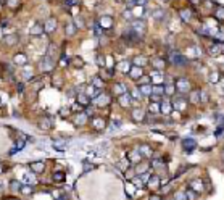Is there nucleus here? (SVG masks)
I'll return each instance as SVG.
<instances>
[{
    "instance_id": "nucleus-1",
    "label": "nucleus",
    "mask_w": 224,
    "mask_h": 200,
    "mask_svg": "<svg viewBox=\"0 0 224 200\" xmlns=\"http://www.w3.org/2000/svg\"><path fill=\"white\" fill-rule=\"evenodd\" d=\"M53 60L50 58V57H44L40 60V63H39V68L42 69V71H50V69L53 68Z\"/></svg>"
},
{
    "instance_id": "nucleus-2",
    "label": "nucleus",
    "mask_w": 224,
    "mask_h": 200,
    "mask_svg": "<svg viewBox=\"0 0 224 200\" xmlns=\"http://www.w3.org/2000/svg\"><path fill=\"white\" fill-rule=\"evenodd\" d=\"M124 39L129 40L131 44H134V42H140L142 37H140V34H139V32H136V31L132 29V31H128V32H126V34H124Z\"/></svg>"
},
{
    "instance_id": "nucleus-3",
    "label": "nucleus",
    "mask_w": 224,
    "mask_h": 200,
    "mask_svg": "<svg viewBox=\"0 0 224 200\" xmlns=\"http://www.w3.org/2000/svg\"><path fill=\"white\" fill-rule=\"evenodd\" d=\"M131 26H132V29L139 32V34H144V31H145V21L144 20H134L132 23H131Z\"/></svg>"
},
{
    "instance_id": "nucleus-4",
    "label": "nucleus",
    "mask_w": 224,
    "mask_h": 200,
    "mask_svg": "<svg viewBox=\"0 0 224 200\" xmlns=\"http://www.w3.org/2000/svg\"><path fill=\"white\" fill-rule=\"evenodd\" d=\"M57 26H58L57 20H53V18H49V20L44 23V31L47 32V34H50V32H53L55 29H57Z\"/></svg>"
},
{
    "instance_id": "nucleus-5",
    "label": "nucleus",
    "mask_w": 224,
    "mask_h": 200,
    "mask_svg": "<svg viewBox=\"0 0 224 200\" xmlns=\"http://www.w3.org/2000/svg\"><path fill=\"white\" fill-rule=\"evenodd\" d=\"M129 76L132 79H140L144 76V71H142V66H137V65H134V66H131L129 69Z\"/></svg>"
},
{
    "instance_id": "nucleus-6",
    "label": "nucleus",
    "mask_w": 224,
    "mask_h": 200,
    "mask_svg": "<svg viewBox=\"0 0 224 200\" xmlns=\"http://www.w3.org/2000/svg\"><path fill=\"white\" fill-rule=\"evenodd\" d=\"M128 157H129V161H131V163H134V165L139 163V161L142 160V155H140V152H139V150H131L128 153Z\"/></svg>"
},
{
    "instance_id": "nucleus-7",
    "label": "nucleus",
    "mask_w": 224,
    "mask_h": 200,
    "mask_svg": "<svg viewBox=\"0 0 224 200\" xmlns=\"http://www.w3.org/2000/svg\"><path fill=\"white\" fill-rule=\"evenodd\" d=\"M177 90L182 92V94L190 90V84H189L187 79H179V81H177Z\"/></svg>"
},
{
    "instance_id": "nucleus-8",
    "label": "nucleus",
    "mask_w": 224,
    "mask_h": 200,
    "mask_svg": "<svg viewBox=\"0 0 224 200\" xmlns=\"http://www.w3.org/2000/svg\"><path fill=\"white\" fill-rule=\"evenodd\" d=\"M171 62L174 65H185V63H187V60H185L181 53L174 52V53H171Z\"/></svg>"
},
{
    "instance_id": "nucleus-9",
    "label": "nucleus",
    "mask_w": 224,
    "mask_h": 200,
    "mask_svg": "<svg viewBox=\"0 0 224 200\" xmlns=\"http://www.w3.org/2000/svg\"><path fill=\"white\" fill-rule=\"evenodd\" d=\"M94 100H95V103H97V105H100V106H105V105H108L110 102H111V99H110L108 95H105L103 92H102V94L97 97V99H94Z\"/></svg>"
},
{
    "instance_id": "nucleus-10",
    "label": "nucleus",
    "mask_w": 224,
    "mask_h": 200,
    "mask_svg": "<svg viewBox=\"0 0 224 200\" xmlns=\"http://www.w3.org/2000/svg\"><path fill=\"white\" fill-rule=\"evenodd\" d=\"M29 32H31L32 36H40L42 32H45V31H44V24H40V23H36V24L31 26Z\"/></svg>"
},
{
    "instance_id": "nucleus-11",
    "label": "nucleus",
    "mask_w": 224,
    "mask_h": 200,
    "mask_svg": "<svg viewBox=\"0 0 224 200\" xmlns=\"http://www.w3.org/2000/svg\"><path fill=\"white\" fill-rule=\"evenodd\" d=\"M171 108H172V105H171V102H169V100H163V102H160V111H161L163 115L171 113Z\"/></svg>"
},
{
    "instance_id": "nucleus-12",
    "label": "nucleus",
    "mask_w": 224,
    "mask_h": 200,
    "mask_svg": "<svg viewBox=\"0 0 224 200\" xmlns=\"http://www.w3.org/2000/svg\"><path fill=\"white\" fill-rule=\"evenodd\" d=\"M118 100H119V103L123 105V106H129L131 102H132V97H131V94H128V92H124V94L119 95Z\"/></svg>"
},
{
    "instance_id": "nucleus-13",
    "label": "nucleus",
    "mask_w": 224,
    "mask_h": 200,
    "mask_svg": "<svg viewBox=\"0 0 224 200\" xmlns=\"http://www.w3.org/2000/svg\"><path fill=\"white\" fill-rule=\"evenodd\" d=\"M182 145H184V150H185V152H192L194 148L197 147V144H195L194 139H184Z\"/></svg>"
},
{
    "instance_id": "nucleus-14",
    "label": "nucleus",
    "mask_w": 224,
    "mask_h": 200,
    "mask_svg": "<svg viewBox=\"0 0 224 200\" xmlns=\"http://www.w3.org/2000/svg\"><path fill=\"white\" fill-rule=\"evenodd\" d=\"M100 26L103 27V29H108V27L113 26V18L111 16H103V18H100Z\"/></svg>"
},
{
    "instance_id": "nucleus-15",
    "label": "nucleus",
    "mask_w": 224,
    "mask_h": 200,
    "mask_svg": "<svg viewBox=\"0 0 224 200\" xmlns=\"http://www.w3.org/2000/svg\"><path fill=\"white\" fill-rule=\"evenodd\" d=\"M86 121H87V113H81V111H79L77 116L74 118V124H76V126H81V124H86Z\"/></svg>"
},
{
    "instance_id": "nucleus-16",
    "label": "nucleus",
    "mask_w": 224,
    "mask_h": 200,
    "mask_svg": "<svg viewBox=\"0 0 224 200\" xmlns=\"http://www.w3.org/2000/svg\"><path fill=\"white\" fill-rule=\"evenodd\" d=\"M45 168L44 161H36V163H31V171H34V173H42Z\"/></svg>"
},
{
    "instance_id": "nucleus-17",
    "label": "nucleus",
    "mask_w": 224,
    "mask_h": 200,
    "mask_svg": "<svg viewBox=\"0 0 224 200\" xmlns=\"http://www.w3.org/2000/svg\"><path fill=\"white\" fill-rule=\"evenodd\" d=\"M144 116H145V113H144V110H140V108H136L132 111V118L136 119V121H139V123L144 121Z\"/></svg>"
},
{
    "instance_id": "nucleus-18",
    "label": "nucleus",
    "mask_w": 224,
    "mask_h": 200,
    "mask_svg": "<svg viewBox=\"0 0 224 200\" xmlns=\"http://www.w3.org/2000/svg\"><path fill=\"white\" fill-rule=\"evenodd\" d=\"M147 170H148V163H142V165L136 163V166H134V173L136 174H142V173H145Z\"/></svg>"
},
{
    "instance_id": "nucleus-19",
    "label": "nucleus",
    "mask_w": 224,
    "mask_h": 200,
    "mask_svg": "<svg viewBox=\"0 0 224 200\" xmlns=\"http://www.w3.org/2000/svg\"><path fill=\"white\" fill-rule=\"evenodd\" d=\"M113 90H115V94L119 97L121 94H124V92H126V86L123 84V82H116L115 87H113Z\"/></svg>"
},
{
    "instance_id": "nucleus-20",
    "label": "nucleus",
    "mask_w": 224,
    "mask_h": 200,
    "mask_svg": "<svg viewBox=\"0 0 224 200\" xmlns=\"http://www.w3.org/2000/svg\"><path fill=\"white\" fill-rule=\"evenodd\" d=\"M77 102H79L82 106H87L89 102H90V97L86 95V94H77Z\"/></svg>"
},
{
    "instance_id": "nucleus-21",
    "label": "nucleus",
    "mask_w": 224,
    "mask_h": 200,
    "mask_svg": "<svg viewBox=\"0 0 224 200\" xmlns=\"http://www.w3.org/2000/svg\"><path fill=\"white\" fill-rule=\"evenodd\" d=\"M53 147H55V150H60V152H63V150H66V142L65 141H53Z\"/></svg>"
},
{
    "instance_id": "nucleus-22",
    "label": "nucleus",
    "mask_w": 224,
    "mask_h": 200,
    "mask_svg": "<svg viewBox=\"0 0 224 200\" xmlns=\"http://www.w3.org/2000/svg\"><path fill=\"white\" fill-rule=\"evenodd\" d=\"M92 86H94V87H99V89H103V87H105V82H103V79H102V78L95 76L94 79H92Z\"/></svg>"
},
{
    "instance_id": "nucleus-23",
    "label": "nucleus",
    "mask_w": 224,
    "mask_h": 200,
    "mask_svg": "<svg viewBox=\"0 0 224 200\" xmlns=\"http://www.w3.org/2000/svg\"><path fill=\"white\" fill-rule=\"evenodd\" d=\"M139 89H140V92H142V95H144V97H145V95H150V94H152V86H150V82H147V84L140 86Z\"/></svg>"
},
{
    "instance_id": "nucleus-24",
    "label": "nucleus",
    "mask_w": 224,
    "mask_h": 200,
    "mask_svg": "<svg viewBox=\"0 0 224 200\" xmlns=\"http://www.w3.org/2000/svg\"><path fill=\"white\" fill-rule=\"evenodd\" d=\"M158 183H160V178H158V176H150V179L147 181V186H150L152 189H156Z\"/></svg>"
},
{
    "instance_id": "nucleus-25",
    "label": "nucleus",
    "mask_w": 224,
    "mask_h": 200,
    "mask_svg": "<svg viewBox=\"0 0 224 200\" xmlns=\"http://www.w3.org/2000/svg\"><path fill=\"white\" fill-rule=\"evenodd\" d=\"M148 111L153 115H156V113H160V102H152L150 106H148Z\"/></svg>"
},
{
    "instance_id": "nucleus-26",
    "label": "nucleus",
    "mask_w": 224,
    "mask_h": 200,
    "mask_svg": "<svg viewBox=\"0 0 224 200\" xmlns=\"http://www.w3.org/2000/svg\"><path fill=\"white\" fill-rule=\"evenodd\" d=\"M152 94L163 95V94H165V84H161V86H153V87H152ZM152 94H150V95H152Z\"/></svg>"
},
{
    "instance_id": "nucleus-27",
    "label": "nucleus",
    "mask_w": 224,
    "mask_h": 200,
    "mask_svg": "<svg viewBox=\"0 0 224 200\" xmlns=\"http://www.w3.org/2000/svg\"><path fill=\"white\" fill-rule=\"evenodd\" d=\"M21 187H23V184L20 183V181H11L10 183V189L13 190V192H21Z\"/></svg>"
},
{
    "instance_id": "nucleus-28",
    "label": "nucleus",
    "mask_w": 224,
    "mask_h": 200,
    "mask_svg": "<svg viewBox=\"0 0 224 200\" xmlns=\"http://www.w3.org/2000/svg\"><path fill=\"white\" fill-rule=\"evenodd\" d=\"M15 63H18V65H26V63H27V58H26V55H23V53H18V55H15Z\"/></svg>"
},
{
    "instance_id": "nucleus-29",
    "label": "nucleus",
    "mask_w": 224,
    "mask_h": 200,
    "mask_svg": "<svg viewBox=\"0 0 224 200\" xmlns=\"http://www.w3.org/2000/svg\"><path fill=\"white\" fill-rule=\"evenodd\" d=\"M65 31H66V36H74V34H76V26H74L73 23H68Z\"/></svg>"
},
{
    "instance_id": "nucleus-30",
    "label": "nucleus",
    "mask_w": 224,
    "mask_h": 200,
    "mask_svg": "<svg viewBox=\"0 0 224 200\" xmlns=\"http://www.w3.org/2000/svg\"><path fill=\"white\" fill-rule=\"evenodd\" d=\"M5 42H7L8 45H15V44L18 42V37H16L15 34H10V36H5Z\"/></svg>"
},
{
    "instance_id": "nucleus-31",
    "label": "nucleus",
    "mask_w": 224,
    "mask_h": 200,
    "mask_svg": "<svg viewBox=\"0 0 224 200\" xmlns=\"http://www.w3.org/2000/svg\"><path fill=\"white\" fill-rule=\"evenodd\" d=\"M32 192H34V187H32L31 184L23 186V187H21V194H24V195H31Z\"/></svg>"
},
{
    "instance_id": "nucleus-32",
    "label": "nucleus",
    "mask_w": 224,
    "mask_h": 200,
    "mask_svg": "<svg viewBox=\"0 0 224 200\" xmlns=\"http://www.w3.org/2000/svg\"><path fill=\"white\" fill-rule=\"evenodd\" d=\"M165 16H166L165 10H160V8H158V10L153 11V20H160V18H165Z\"/></svg>"
},
{
    "instance_id": "nucleus-33",
    "label": "nucleus",
    "mask_w": 224,
    "mask_h": 200,
    "mask_svg": "<svg viewBox=\"0 0 224 200\" xmlns=\"http://www.w3.org/2000/svg\"><path fill=\"white\" fill-rule=\"evenodd\" d=\"M131 95H132V99H136V100H142V92H140V89H134L132 92H131Z\"/></svg>"
},
{
    "instance_id": "nucleus-34",
    "label": "nucleus",
    "mask_w": 224,
    "mask_h": 200,
    "mask_svg": "<svg viewBox=\"0 0 224 200\" xmlns=\"http://www.w3.org/2000/svg\"><path fill=\"white\" fill-rule=\"evenodd\" d=\"M139 152H140V155H142V157L150 155V153H152V150H150V147H148V145H142L140 148H139Z\"/></svg>"
},
{
    "instance_id": "nucleus-35",
    "label": "nucleus",
    "mask_w": 224,
    "mask_h": 200,
    "mask_svg": "<svg viewBox=\"0 0 224 200\" xmlns=\"http://www.w3.org/2000/svg\"><path fill=\"white\" fill-rule=\"evenodd\" d=\"M145 63H147L145 57H136V60H134V65H137V66H144Z\"/></svg>"
},
{
    "instance_id": "nucleus-36",
    "label": "nucleus",
    "mask_w": 224,
    "mask_h": 200,
    "mask_svg": "<svg viewBox=\"0 0 224 200\" xmlns=\"http://www.w3.org/2000/svg\"><path fill=\"white\" fill-rule=\"evenodd\" d=\"M94 126L97 128V129H103L105 128V121L102 118H97V119H94Z\"/></svg>"
},
{
    "instance_id": "nucleus-37",
    "label": "nucleus",
    "mask_w": 224,
    "mask_h": 200,
    "mask_svg": "<svg viewBox=\"0 0 224 200\" xmlns=\"http://www.w3.org/2000/svg\"><path fill=\"white\" fill-rule=\"evenodd\" d=\"M176 90V87L172 84H165V94L166 95H172V92Z\"/></svg>"
},
{
    "instance_id": "nucleus-38",
    "label": "nucleus",
    "mask_w": 224,
    "mask_h": 200,
    "mask_svg": "<svg viewBox=\"0 0 224 200\" xmlns=\"http://www.w3.org/2000/svg\"><path fill=\"white\" fill-rule=\"evenodd\" d=\"M24 183H27V184H34V183H36V178H34V174H29V173H26V174H24Z\"/></svg>"
},
{
    "instance_id": "nucleus-39",
    "label": "nucleus",
    "mask_w": 224,
    "mask_h": 200,
    "mask_svg": "<svg viewBox=\"0 0 224 200\" xmlns=\"http://www.w3.org/2000/svg\"><path fill=\"white\" fill-rule=\"evenodd\" d=\"M53 181H55V183H63V181H65V174L60 173V171H58V173H55L53 174Z\"/></svg>"
},
{
    "instance_id": "nucleus-40",
    "label": "nucleus",
    "mask_w": 224,
    "mask_h": 200,
    "mask_svg": "<svg viewBox=\"0 0 224 200\" xmlns=\"http://www.w3.org/2000/svg\"><path fill=\"white\" fill-rule=\"evenodd\" d=\"M179 15H181V18H182L184 21H189L190 20V11L189 10H181Z\"/></svg>"
},
{
    "instance_id": "nucleus-41",
    "label": "nucleus",
    "mask_w": 224,
    "mask_h": 200,
    "mask_svg": "<svg viewBox=\"0 0 224 200\" xmlns=\"http://www.w3.org/2000/svg\"><path fill=\"white\" fill-rule=\"evenodd\" d=\"M23 147H24V141H20V142H16V145H15V148L10 152V153H15V152H20V150H23Z\"/></svg>"
},
{
    "instance_id": "nucleus-42",
    "label": "nucleus",
    "mask_w": 224,
    "mask_h": 200,
    "mask_svg": "<svg viewBox=\"0 0 224 200\" xmlns=\"http://www.w3.org/2000/svg\"><path fill=\"white\" fill-rule=\"evenodd\" d=\"M119 68L123 69V73H129V69H131V65L128 63V62H123L119 65Z\"/></svg>"
},
{
    "instance_id": "nucleus-43",
    "label": "nucleus",
    "mask_w": 224,
    "mask_h": 200,
    "mask_svg": "<svg viewBox=\"0 0 224 200\" xmlns=\"http://www.w3.org/2000/svg\"><path fill=\"white\" fill-rule=\"evenodd\" d=\"M216 20H218V21H222V20H224V8H218V11H216Z\"/></svg>"
},
{
    "instance_id": "nucleus-44",
    "label": "nucleus",
    "mask_w": 224,
    "mask_h": 200,
    "mask_svg": "<svg viewBox=\"0 0 224 200\" xmlns=\"http://www.w3.org/2000/svg\"><path fill=\"white\" fill-rule=\"evenodd\" d=\"M174 106H176L179 111H182V108H184V100H182V99H181V100H176V102H174Z\"/></svg>"
},
{
    "instance_id": "nucleus-45",
    "label": "nucleus",
    "mask_w": 224,
    "mask_h": 200,
    "mask_svg": "<svg viewBox=\"0 0 224 200\" xmlns=\"http://www.w3.org/2000/svg\"><path fill=\"white\" fill-rule=\"evenodd\" d=\"M192 186H194V190H200V189H202V181H194V183H192Z\"/></svg>"
},
{
    "instance_id": "nucleus-46",
    "label": "nucleus",
    "mask_w": 224,
    "mask_h": 200,
    "mask_svg": "<svg viewBox=\"0 0 224 200\" xmlns=\"http://www.w3.org/2000/svg\"><path fill=\"white\" fill-rule=\"evenodd\" d=\"M5 3H7V7H11V8H15L18 5V0H5Z\"/></svg>"
},
{
    "instance_id": "nucleus-47",
    "label": "nucleus",
    "mask_w": 224,
    "mask_h": 200,
    "mask_svg": "<svg viewBox=\"0 0 224 200\" xmlns=\"http://www.w3.org/2000/svg\"><path fill=\"white\" fill-rule=\"evenodd\" d=\"M23 76H24V79H32V71L24 69V71H23Z\"/></svg>"
},
{
    "instance_id": "nucleus-48",
    "label": "nucleus",
    "mask_w": 224,
    "mask_h": 200,
    "mask_svg": "<svg viewBox=\"0 0 224 200\" xmlns=\"http://www.w3.org/2000/svg\"><path fill=\"white\" fill-rule=\"evenodd\" d=\"M147 2H148V0H134V5L144 7V5H147Z\"/></svg>"
},
{
    "instance_id": "nucleus-49",
    "label": "nucleus",
    "mask_w": 224,
    "mask_h": 200,
    "mask_svg": "<svg viewBox=\"0 0 224 200\" xmlns=\"http://www.w3.org/2000/svg\"><path fill=\"white\" fill-rule=\"evenodd\" d=\"M92 168H94V165H90V163H87V161H84V171H86V173H87V171H90Z\"/></svg>"
},
{
    "instance_id": "nucleus-50",
    "label": "nucleus",
    "mask_w": 224,
    "mask_h": 200,
    "mask_svg": "<svg viewBox=\"0 0 224 200\" xmlns=\"http://www.w3.org/2000/svg\"><path fill=\"white\" fill-rule=\"evenodd\" d=\"M187 197V194L185 192H177V194H174V198H185Z\"/></svg>"
},
{
    "instance_id": "nucleus-51",
    "label": "nucleus",
    "mask_w": 224,
    "mask_h": 200,
    "mask_svg": "<svg viewBox=\"0 0 224 200\" xmlns=\"http://www.w3.org/2000/svg\"><path fill=\"white\" fill-rule=\"evenodd\" d=\"M129 10H131V8H128V10L123 13V16L126 18V20H131V18H132V15H131V11H129Z\"/></svg>"
},
{
    "instance_id": "nucleus-52",
    "label": "nucleus",
    "mask_w": 224,
    "mask_h": 200,
    "mask_svg": "<svg viewBox=\"0 0 224 200\" xmlns=\"http://www.w3.org/2000/svg\"><path fill=\"white\" fill-rule=\"evenodd\" d=\"M76 3H77V0H65V5H69V7L76 5Z\"/></svg>"
},
{
    "instance_id": "nucleus-53",
    "label": "nucleus",
    "mask_w": 224,
    "mask_h": 200,
    "mask_svg": "<svg viewBox=\"0 0 224 200\" xmlns=\"http://www.w3.org/2000/svg\"><path fill=\"white\" fill-rule=\"evenodd\" d=\"M100 29H102L100 23H97V24H95V36H100V34H102V32H100Z\"/></svg>"
},
{
    "instance_id": "nucleus-54",
    "label": "nucleus",
    "mask_w": 224,
    "mask_h": 200,
    "mask_svg": "<svg viewBox=\"0 0 224 200\" xmlns=\"http://www.w3.org/2000/svg\"><path fill=\"white\" fill-rule=\"evenodd\" d=\"M210 79H211V81H213V82H218V73H216V71H214V73L211 74V76H210Z\"/></svg>"
},
{
    "instance_id": "nucleus-55",
    "label": "nucleus",
    "mask_w": 224,
    "mask_h": 200,
    "mask_svg": "<svg viewBox=\"0 0 224 200\" xmlns=\"http://www.w3.org/2000/svg\"><path fill=\"white\" fill-rule=\"evenodd\" d=\"M126 192H128V195H129V197H131V195H132V186H126Z\"/></svg>"
},
{
    "instance_id": "nucleus-56",
    "label": "nucleus",
    "mask_w": 224,
    "mask_h": 200,
    "mask_svg": "<svg viewBox=\"0 0 224 200\" xmlns=\"http://www.w3.org/2000/svg\"><path fill=\"white\" fill-rule=\"evenodd\" d=\"M121 126V123L118 121V119H115V121H113V124H111V128H113V129H116V128H119Z\"/></svg>"
},
{
    "instance_id": "nucleus-57",
    "label": "nucleus",
    "mask_w": 224,
    "mask_h": 200,
    "mask_svg": "<svg viewBox=\"0 0 224 200\" xmlns=\"http://www.w3.org/2000/svg\"><path fill=\"white\" fill-rule=\"evenodd\" d=\"M2 186H3V183H2V181H0V190H2Z\"/></svg>"
},
{
    "instance_id": "nucleus-58",
    "label": "nucleus",
    "mask_w": 224,
    "mask_h": 200,
    "mask_svg": "<svg viewBox=\"0 0 224 200\" xmlns=\"http://www.w3.org/2000/svg\"><path fill=\"white\" fill-rule=\"evenodd\" d=\"M118 2H121V0H118Z\"/></svg>"
}]
</instances>
